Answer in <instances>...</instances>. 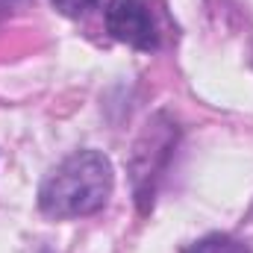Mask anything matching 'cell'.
<instances>
[{
  "label": "cell",
  "instance_id": "obj_1",
  "mask_svg": "<svg viewBox=\"0 0 253 253\" xmlns=\"http://www.w3.org/2000/svg\"><path fill=\"white\" fill-rule=\"evenodd\" d=\"M112 189V162L100 150H77L44 177L39 189V209L50 218L94 215L106 206Z\"/></svg>",
  "mask_w": 253,
  "mask_h": 253
},
{
  "label": "cell",
  "instance_id": "obj_2",
  "mask_svg": "<svg viewBox=\"0 0 253 253\" xmlns=\"http://www.w3.org/2000/svg\"><path fill=\"white\" fill-rule=\"evenodd\" d=\"M106 30L115 42L129 44L135 50H156L159 47V33L156 24L141 0H109L106 6Z\"/></svg>",
  "mask_w": 253,
  "mask_h": 253
},
{
  "label": "cell",
  "instance_id": "obj_3",
  "mask_svg": "<svg viewBox=\"0 0 253 253\" xmlns=\"http://www.w3.org/2000/svg\"><path fill=\"white\" fill-rule=\"evenodd\" d=\"M186 253H253L242 239L230 236V233H209L200 242H194Z\"/></svg>",
  "mask_w": 253,
  "mask_h": 253
},
{
  "label": "cell",
  "instance_id": "obj_4",
  "mask_svg": "<svg viewBox=\"0 0 253 253\" xmlns=\"http://www.w3.org/2000/svg\"><path fill=\"white\" fill-rule=\"evenodd\" d=\"M53 3V9L65 15V18H80L83 12H88V9H94L97 6V0H50Z\"/></svg>",
  "mask_w": 253,
  "mask_h": 253
},
{
  "label": "cell",
  "instance_id": "obj_5",
  "mask_svg": "<svg viewBox=\"0 0 253 253\" xmlns=\"http://www.w3.org/2000/svg\"><path fill=\"white\" fill-rule=\"evenodd\" d=\"M3 3H12V0H3Z\"/></svg>",
  "mask_w": 253,
  "mask_h": 253
}]
</instances>
